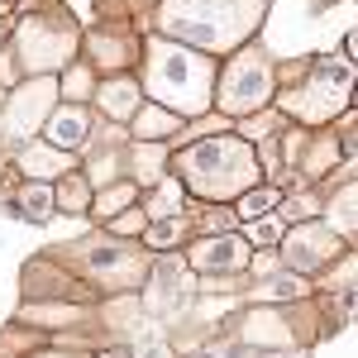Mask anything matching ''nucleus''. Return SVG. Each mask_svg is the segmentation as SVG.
I'll return each mask as SVG.
<instances>
[{"instance_id":"nucleus-26","label":"nucleus","mask_w":358,"mask_h":358,"mask_svg":"<svg viewBox=\"0 0 358 358\" xmlns=\"http://www.w3.org/2000/svg\"><path fill=\"white\" fill-rule=\"evenodd\" d=\"M96 358H134V354H129L124 344H115V349H101V354H96Z\"/></svg>"},{"instance_id":"nucleus-5","label":"nucleus","mask_w":358,"mask_h":358,"mask_svg":"<svg viewBox=\"0 0 358 358\" xmlns=\"http://www.w3.org/2000/svg\"><path fill=\"white\" fill-rule=\"evenodd\" d=\"M349 82H354L349 62L334 67V57H320V62H310V72H306L301 82L277 91L273 101L282 115H292L301 124H325L339 110H349Z\"/></svg>"},{"instance_id":"nucleus-14","label":"nucleus","mask_w":358,"mask_h":358,"mask_svg":"<svg viewBox=\"0 0 358 358\" xmlns=\"http://www.w3.org/2000/svg\"><path fill=\"white\" fill-rule=\"evenodd\" d=\"M167 153H172V143H143V138H134L129 143V182L134 187H153L167 172Z\"/></svg>"},{"instance_id":"nucleus-3","label":"nucleus","mask_w":358,"mask_h":358,"mask_svg":"<svg viewBox=\"0 0 358 358\" xmlns=\"http://www.w3.org/2000/svg\"><path fill=\"white\" fill-rule=\"evenodd\" d=\"M143 86L153 96V106L182 115V120H201L215 96V62L187 43L153 34V38H143Z\"/></svg>"},{"instance_id":"nucleus-11","label":"nucleus","mask_w":358,"mask_h":358,"mask_svg":"<svg viewBox=\"0 0 358 358\" xmlns=\"http://www.w3.org/2000/svg\"><path fill=\"white\" fill-rule=\"evenodd\" d=\"M15 167L24 172L29 182H48V177H62V172H72V153H62L53 143H43V138H29L15 148Z\"/></svg>"},{"instance_id":"nucleus-24","label":"nucleus","mask_w":358,"mask_h":358,"mask_svg":"<svg viewBox=\"0 0 358 358\" xmlns=\"http://www.w3.org/2000/svg\"><path fill=\"white\" fill-rule=\"evenodd\" d=\"M57 91H67V96H91L96 86H91V77H86V62H72V72L57 82Z\"/></svg>"},{"instance_id":"nucleus-17","label":"nucleus","mask_w":358,"mask_h":358,"mask_svg":"<svg viewBox=\"0 0 358 358\" xmlns=\"http://www.w3.org/2000/svg\"><path fill=\"white\" fill-rule=\"evenodd\" d=\"M53 210H67V215H82V210H91V182H86L82 172H62V177H57Z\"/></svg>"},{"instance_id":"nucleus-4","label":"nucleus","mask_w":358,"mask_h":358,"mask_svg":"<svg viewBox=\"0 0 358 358\" xmlns=\"http://www.w3.org/2000/svg\"><path fill=\"white\" fill-rule=\"evenodd\" d=\"M277 96V67L273 57L263 53V48H234L229 62H224V72H215V96H210V106L220 115H234V120H248V115H258L268 101Z\"/></svg>"},{"instance_id":"nucleus-22","label":"nucleus","mask_w":358,"mask_h":358,"mask_svg":"<svg viewBox=\"0 0 358 358\" xmlns=\"http://www.w3.org/2000/svg\"><path fill=\"white\" fill-rule=\"evenodd\" d=\"M106 224H110V234H115V239H134V234H143V224H148V215L138 210V201H134V206H124L120 215H110Z\"/></svg>"},{"instance_id":"nucleus-23","label":"nucleus","mask_w":358,"mask_h":358,"mask_svg":"<svg viewBox=\"0 0 358 358\" xmlns=\"http://www.w3.org/2000/svg\"><path fill=\"white\" fill-rule=\"evenodd\" d=\"M277 239H282V220H277L273 210L248 220V244H277Z\"/></svg>"},{"instance_id":"nucleus-20","label":"nucleus","mask_w":358,"mask_h":358,"mask_svg":"<svg viewBox=\"0 0 358 358\" xmlns=\"http://www.w3.org/2000/svg\"><path fill=\"white\" fill-rule=\"evenodd\" d=\"M277 201H282V192L277 187H248L244 196H239V220H253V215H268V210H277Z\"/></svg>"},{"instance_id":"nucleus-1","label":"nucleus","mask_w":358,"mask_h":358,"mask_svg":"<svg viewBox=\"0 0 358 358\" xmlns=\"http://www.w3.org/2000/svg\"><path fill=\"white\" fill-rule=\"evenodd\" d=\"M167 172L182 182V192H192L196 201H239V196L253 187V182H263V167L253 158V148H248V138L239 134H215V138H196V143H177L172 153H167Z\"/></svg>"},{"instance_id":"nucleus-10","label":"nucleus","mask_w":358,"mask_h":358,"mask_svg":"<svg viewBox=\"0 0 358 358\" xmlns=\"http://www.w3.org/2000/svg\"><path fill=\"white\" fill-rule=\"evenodd\" d=\"M248 258H253V248H248V239H239V234H201L192 248H187V268L192 273H244Z\"/></svg>"},{"instance_id":"nucleus-15","label":"nucleus","mask_w":358,"mask_h":358,"mask_svg":"<svg viewBox=\"0 0 358 358\" xmlns=\"http://www.w3.org/2000/svg\"><path fill=\"white\" fill-rule=\"evenodd\" d=\"M91 96L101 101V110L110 115V120H124V124H129V115L138 110V82H129V77H115V82L96 86Z\"/></svg>"},{"instance_id":"nucleus-8","label":"nucleus","mask_w":358,"mask_h":358,"mask_svg":"<svg viewBox=\"0 0 358 358\" xmlns=\"http://www.w3.org/2000/svg\"><path fill=\"white\" fill-rule=\"evenodd\" d=\"M277 244H282V268H292V273H301V277H315L320 268H330L334 258L349 248L325 220H301L292 234H282Z\"/></svg>"},{"instance_id":"nucleus-6","label":"nucleus","mask_w":358,"mask_h":358,"mask_svg":"<svg viewBox=\"0 0 358 358\" xmlns=\"http://www.w3.org/2000/svg\"><path fill=\"white\" fill-rule=\"evenodd\" d=\"M82 34L77 20L67 10H48V15H29L24 24L15 29V57L29 77H53L57 67H67L77 53Z\"/></svg>"},{"instance_id":"nucleus-16","label":"nucleus","mask_w":358,"mask_h":358,"mask_svg":"<svg viewBox=\"0 0 358 358\" xmlns=\"http://www.w3.org/2000/svg\"><path fill=\"white\" fill-rule=\"evenodd\" d=\"M134 201H138V187H134V182H110V187H96V192H91V215L106 224L110 215H120V210H124V206H134Z\"/></svg>"},{"instance_id":"nucleus-7","label":"nucleus","mask_w":358,"mask_h":358,"mask_svg":"<svg viewBox=\"0 0 358 358\" xmlns=\"http://www.w3.org/2000/svg\"><path fill=\"white\" fill-rule=\"evenodd\" d=\"M53 101H57V77H24L0 106V143H15V148L29 143L43 129V120L53 115Z\"/></svg>"},{"instance_id":"nucleus-21","label":"nucleus","mask_w":358,"mask_h":358,"mask_svg":"<svg viewBox=\"0 0 358 358\" xmlns=\"http://www.w3.org/2000/svg\"><path fill=\"white\" fill-rule=\"evenodd\" d=\"M182 234H187V220H182V215H167V220H148L143 224V239H148V248H158V253L172 248Z\"/></svg>"},{"instance_id":"nucleus-18","label":"nucleus","mask_w":358,"mask_h":358,"mask_svg":"<svg viewBox=\"0 0 358 358\" xmlns=\"http://www.w3.org/2000/svg\"><path fill=\"white\" fill-rule=\"evenodd\" d=\"M15 210H20L24 220H34V224L53 220V192H48L43 182H24V187L15 192Z\"/></svg>"},{"instance_id":"nucleus-2","label":"nucleus","mask_w":358,"mask_h":358,"mask_svg":"<svg viewBox=\"0 0 358 358\" xmlns=\"http://www.w3.org/2000/svg\"><path fill=\"white\" fill-rule=\"evenodd\" d=\"M268 0H163L158 34L196 53H234L263 24Z\"/></svg>"},{"instance_id":"nucleus-27","label":"nucleus","mask_w":358,"mask_h":358,"mask_svg":"<svg viewBox=\"0 0 358 358\" xmlns=\"http://www.w3.org/2000/svg\"><path fill=\"white\" fill-rule=\"evenodd\" d=\"M0 106H5V86H0Z\"/></svg>"},{"instance_id":"nucleus-25","label":"nucleus","mask_w":358,"mask_h":358,"mask_svg":"<svg viewBox=\"0 0 358 358\" xmlns=\"http://www.w3.org/2000/svg\"><path fill=\"white\" fill-rule=\"evenodd\" d=\"M20 358H86V354H67V349H38V354H20Z\"/></svg>"},{"instance_id":"nucleus-9","label":"nucleus","mask_w":358,"mask_h":358,"mask_svg":"<svg viewBox=\"0 0 358 358\" xmlns=\"http://www.w3.org/2000/svg\"><path fill=\"white\" fill-rule=\"evenodd\" d=\"M143 301L153 315H177L192 306V268L187 258H158L148 263V277H143Z\"/></svg>"},{"instance_id":"nucleus-13","label":"nucleus","mask_w":358,"mask_h":358,"mask_svg":"<svg viewBox=\"0 0 358 358\" xmlns=\"http://www.w3.org/2000/svg\"><path fill=\"white\" fill-rule=\"evenodd\" d=\"M182 115L163 110V106H138L134 115H129V134L143 138V143H172L177 148V134H182Z\"/></svg>"},{"instance_id":"nucleus-12","label":"nucleus","mask_w":358,"mask_h":358,"mask_svg":"<svg viewBox=\"0 0 358 358\" xmlns=\"http://www.w3.org/2000/svg\"><path fill=\"white\" fill-rule=\"evenodd\" d=\"M43 129H48V143L53 148L77 153V148L91 143V115H86V106H62V110H53L43 120Z\"/></svg>"},{"instance_id":"nucleus-19","label":"nucleus","mask_w":358,"mask_h":358,"mask_svg":"<svg viewBox=\"0 0 358 358\" xmlns=\"http://www.w3.org/2000/svg\"><path fill=\"white\" fill-rule=\"evenodd\" d=\"M325 224L344 244H354V182H344V196H334L330 206H325Z\"/></svg>"}]
</instances>
